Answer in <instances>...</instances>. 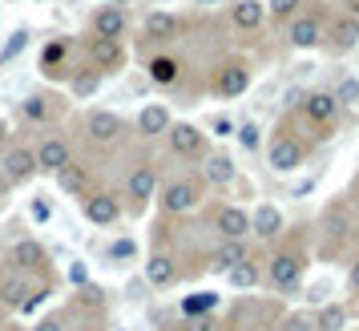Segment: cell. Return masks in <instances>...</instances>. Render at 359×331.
Listing matches in <instances>:
<instances>
[{
  "label": "cell",
  "instance_id": "1",
  "mask_svg": "<svg viewBox=\"0 0 359 331\" xmlns=\"http://www.w3.org/2000/svg\"><path fill=\"white\" fill-rule=\"evenodd\" d=\"M311 266V227H287V234L266 250V283L278 295H294Z\"/></svg>",
  "mask_w": 359,
  "mask_h": 331
},
{
  "label": "cell",
  "instance_id": "2",
  "mask_svg": "<svg viewBox=\"0 0 359 331\" xmlns=\"http://www.w3.org/2000/svg\"><path fill=\"white\" fill-rule=\"evenodd\" d=\"M319 259L335 263V259H351L359 250V210L351 206L347 194L331 198L319 215Z\"/></svg>",
  "mask_w": 359,
  "mask_h": 331
},
{
  "label": "cell",
  "instance_id": "3",
  "mask_svg": "<svg viewBox=\"0 0 359 331\" xmlns=\"http://www.w3.org/2000/svg\"><path fill=\"white\" fill-rule=\"evenodd\" d=\"M311 149H315V137L291 130V114H287L266 142V166H271V174H299L307 166Z\"/></svg>",
  "mask_w": 359,
  "mask_h": 331
},
{
  "label": "cell",
  "instance_id": "4",
  "mask_svg": "<svg viewBox=\"0 0 359 331\" xmlns=\"http://www.w3.org/2000/svg\"><path fill=\"white\" fill-rule=\"evenodd\" d=\"M158 210L165 218H186L206 202V178L202 174H174L158 186Z\"/></svg>",
  "mask_w": 359,
  "mask_h": 331
},
{
  "label": "cell",
  "instance_id": "5",
  "mask_svg": "<svg viewBox=\"0 0 359 331\" xmlns=\"http://www.w3.org/2000/svg\"><path fill=\"white\" fill-rule=\"evenodd\" d=\"M250 85H255V65L238 57V53H230V57H218L210 65V77H206V89H210L218 101H238L250 93Z\"/></svg>",
  "mask_w": 359,
  "mask_h": 331
},
{
  "label": "cell",
  "instance_id": "6",
  "mask_svg": "<svg viewBox=\"0 0 359 331\" xmlns=\"http://www.w3.org/2000/svg\"><path fill=\"white\" fill-rule=\"evenodd\" d=\"M130 133H133V126L121 114H114V109H89V114H81V142L89 149L109 154V149L126 146Z\"/></svg>",
  "mask_w": 359,
  "mask_h": 331
},
{
  "label": "cell",
  "instance_id": "7",
  "mask_svg": "<svg viewBox=\"0 0 359 331\" xmlns=\"http://www.w3.org/2000/svg\"><path fill=\"white\" fill-rule=\"evenodd\" d=\"M158 186H162V170L154 158H142V162L130 166V174H126V182H121V202H126V215H146L149 202L158 198Z\"/></svg>",
  "mask_w": 359,
  "mask_h": 331
},
{
  "label": "cell",
  "instance_id": "8",
  "mask_svg": "<svg viewBox=\"0 0 359 331\" xmlns=\"http://www.w3.org/2000/svg\"><path fill=\"white\" fill-rule=\"evenodd\" d=\"M299 117L307 121V130L315 142L335 137V130H339V121H343V105L335 97V89H311L307 101H303V109H299Z\"/></svg>",
  "mask_w": 359,
  "mask_h": 331
},
{
  "label": "cell",
  "instance_id": "9",
  "mask_svg": "<svg viewBox=\"0 0 359 331\" xmlns=\"http://www.w3.org/2000/svg\"><path fill=\"white\" fill-rule=\"evenodd\" d=\"M323 36H327V13L315 8V4H303V8L287 20V45H291L294 53L323 49Z\"/></svg>",
  "mask_w": 359,
  "mask_h": 331
},
{
  "label": "cell",
  "instance_id": "10",
  "mask_svg": "<svg viewBox=\"0 0 359 331\" xmlns=\"http://www.w3.org/2000/svg\"><path fill=\"white\" fill-rule=\"evenodd\" d=\"M162 142H165V154L178 158V162H202L210 154V133L194 126V121H174Z\"/></svg>",
  "mask_w": 359,
  "mask_h": 331
},
{
  "label": "cell",
  "instance_id": "11",
  "mask_svg": "<svg viewBox=\"0 0 359 331\" xmlns=\"http://www.w3.org/2000/svg\"><path fill=\"white\" fill-rule=\"evenodd\" d=\"M81 61L93 69V73H101V77H114V73L126 69L130 53H126V41H109V36H89V33H85Z\"/></svg>",
  "mask_w": 359,
  "mask_h": 331
},
{
  "label": "cell",
  "instance_id": "12",
  "mask_svg": "<svg viewBox=\"0 0 359 331\" xmlns=\"http://www.w3.org/2000/svg\"><path fill=\"white\" fill-rule=\"evenodd\" d=\"M278 319H283V307H278V303H262L259 295H243L230 307L226 323L234 331H275Z\"/></svg>",
  "mask_w": 359,
  "mask_h": 331
},
{
  "label": "cell",
  "instance_id": "13",
  "mask_svg": "<svg viewBox=\"0 0 359 331\" xmlns=\"http://www.w3.org/2000/svg\"><path fill=\"white\" fill-rule=\"evenodd\" d=\"M65 93H57V89H36L29 97L20 101V117L36 126V130H57L61 126V117H65Z\"/></svg>",
  "mask_w": 359,
  "mask_h": 331
},
{
  "label": "cell",
  "instance_id": "14",
  "mask_svg": "<svg viewBox=\"0 0 359 331\" xmlns=\"http://www.w3.org/2000/svg\"><path fill=\"white\" fill-rule=\"evenodd\" d=\"M36 174H61L73 158H77V146H73V137L61 130H45L36 137Z\"/></svg>",
  "mask_w": 359,
  "mask_h": 331
},
{
  "label": "cell",
  "instance_id": "15",
  "mask_svg": "<svg viewBox=\"0 0 359 331\" xmlns=\"http://www.w3.org/2000/svg\"><path fill=\"white\" fill-rule=\"evenodd\" d=\"M77 53H81V41H73V36H49L45 49H41V77L45 81H69Z\"/></svg>",
  "mask_w": 359,
  "mask_h": 331
},
{
  "label": "cell",
  "instance_id": "16",
  "mask_svg": "<svg viewBox=\"0 0 359 331\" xmlns=\"http://www.w3.org/2000/svg\"><path fill=\"white\" fill-rule=\"evenodd\" d=\"M29 178H36V149L29 142H8L0 154V186H25Z\"/></svg>",
  "mask_w": 359,
  "mask_h": 331
},
{
  "label": "cell",
  "instance_id": "17",
  "mask_svg": "<svg viewBox=\"0 0 359 331\" xmlns=\"http://www.w3.org/2000/svg\"><path fill=\"white\" fill-rule=\"evenodd\" d=\"M81 215L89 227H101V231H109V227H117L121 218H126V202H121V194L117 190H93L89 198L81 202Z\"/></svg>",
  "mask_w": 359,
  "mask_h": 331
},
{
  "label": "cell",
  "instance_id": "18",
  "mask_svg": "<svg viewBox=\"0 0 359 331\" xmlns=\"http://www.w3.org/2000/svg\"><path fill=\"white\" fill-rule=\"evenodd\" d=\"M323 49L331 57H347V53L359 49V17L351 13H327V36H323Z\"/></svg>",
  "mask_w": 359,
  "mask_h": 331
},
{
  "label": "cell",
  "instance_id": "19",
  "mask_svg": "<svg viewBox=\"0 0 359 331\" xmlns=\"http://www.w3.org/2000/svg\"><path fill=\"white\" fill-rule=\"evenodd\" d=\"M182 279H186V266H182L178 250H165V247L149 250V259H146V283L149 287L165 291V287H178Z\"/></svg>",
  "mask_w": 359,
  "mask_h": 331
},
{
  "label": "cell",
  "instance_id": "20",
  "mask_svg": "<svg viewBox=\"0 0 359 331\" xmlns=\"http://www.w3.org/2000/svg\"><path fill=\"white\" fill-rule=\"evenodd\" d=\"M186 29H190V20L178 17V13H165V8H158V13H149L142 20V36H146L149 45H158V49H170L174 41H182Z\"/></svg>",
  "mask_w": 359,
  "mask_h": 331
},
{
  "label": "cell",
  "instance_id": "21",
  "mask_svg": "<svg viewBox=\"0 0 359 331\" xmlns=\"http://www.w3.org/2000/svg\"><path fill=\"white\" fill-rule=\"evenodd\" d=\"M210 231L218 238H250V210L246 206H234V202H214L210 210Z\"/></svg>",
  "mask_w": 359,
  "mask_h": 331
},
{
  "label": "cell",
  "instance_id": "22",
  "mask_svg": "<svg viewBox=\"0 0 359 331\" xmlns=\"http://www.w3.org/2000/svg\"><path fill=\"white\" fill-rule=\"evenodd\" d=\"M146 77L158 89H178L186 81V61H182L174 49H154L146 57Z\"/></svg>",
  "mask_w": 359,
  "mask_h": 331
},
{
  "label": "cell",
  "instance_id": "23",
  "mask_svg": "<svg viewBox=\"0 0 359 331\" xmlns=\"http://www.w3.org/2000/svg\"><path fill=\"white\" fill-rule=\"evenodd\" d=\"M130 13L121 4H97L89 13V36H109V41H126L130 36Z\"/></svg>",
  "mask_w": 359,
  "mask_h": 331
},
{
  "label": "cell",
  "instance_id": "24",
  "mask_svg": "<svg viewBox=\"0 0 359 331\" xmlns=\"http://www.w3.org/2000/svg\"><path fill=\"white\" fill-rule=\"evenodd\" d=\"M170 126H174V114H170L165 101H146V105L137 109V117H133V133H137L142 142H162Z\"/></svg>",
  "mask_w": 359,
  "mask_h": 331
},
{
  "label": "cell",
  "instance_id": "25",
  "mask_svg": "<svg viewBox=\"0 0 359 331\" xmlns=\"http://www.w3.org/2000/svg\"><path fill=\"white\" fill-rule=\"evenodd\" d=\"M57 178V186H61V194H69V198L85 202L93 190H97V174H93V166L81 162V158H73V162L61 170V174H53Z\"/></svg>",
  "mask_w": 359,
  "mask_h": 331
},
{
  "label": "cell",
  "instance_id": "26",
  "mask_svg": "<svg viewBox=\"0 0 359 331\" xmlns=\"http://www.w3.org/2000/svg\"><path fill=\"white\" fill-rule=\"evenodd\" d=\"M4 263L17 266V271H25V275L53 271V266H49V250L41 247L36 238H20V243H13V247H8V255H4Z\"/></svg>",
  "mask_w": 359,
  "mask_h": 331
},
{
  "label": "cell",
  "instance_id": "27",
  "mask_svg": "<svg viewBox=\"0 0 359 331\" xmlns=\"http://www.w3.org/2000/svg\"><path fill=\"white\" fill-rule=\"evenodd\" d=\"M246 255H255L250 238H218V243L206 250V271H218V275H226L230 266H238Z\"/></svg>",
  "mask_w": 359,
  "mask_h": 331
},
{
  "label": "cell",
  "instance_id": "28",
  "mask_svg": "<svg viewBox=\"0 0 359 331\" xmlns=\"http://www.w3.org/2000/svg\"><path fill=\"white\" fill-rule=\"evenodd\" d=\"M250 234H255L259 243H266V247H271V243H278V238L287 234V215L278 210L275 202H262L259 210L250 215Z\"/></svg>",
  "mask_w": 359,
  "mask_h": 331
},
{
  "label": "cell",
  "instance_id": "29",
  "mask_svg": "<svg viewBox=\"0 0 359 331\" xmlns=\"http://www.w3.org/2000/svg\"><path fill=\"white\" fill-rule=\"evenodd\" d=\"M262 279H266V255H262V250L246 255L238 266H230L226 271L230 291H255V287H262Z\"/></svg>",
  "mask_w": 359,
  "mask_h": 331
},
{
  "label": "cell",
  "instance_id": "30",
  "mask_svg": "<svg viewBox=\"0 0 359 331\" xmlns=\"http://www.w3.org/2000/svg\"><path fill=\"white\" fill-rule=\"evenodd\" d=\"M226 17H230V29H234V33H243V36L262 33V25H266V4H262V0H234Z\"/></svg>",
  "mask_w": 359,
  "mask_h": 331
},
{
  "label": "cell",
  "instance_id": "31",
  "mask_svg": "<svg viewBox=\"0 0 359 331\" xmlns=\"http://www.w3.org/2000/svg\"><path fill=\"white\" fill-rule=\"evenodd\" d=\"M198 174L206 178V186H230L234 182V162H230V154H222V149H210L202 158V170Z\"/></svg>",
  "mask_w": 359,
  "mask_h": 331
},
{
  "label": "cell",
  "instance_id": "32",
  "mask_svg": "<svg viewBox=\"0 0 359 331\" xmlns=\"http://www.w3.org/2000/svg\"><path fill=\"white\" fill-rule=\"evenodd\" d=\"M57 291V275L53 271H41V275H33V283H29V291H25V299H20V307H17V315H33L45 299Z\"/></svg>",
  "mask_w": 359,
  "mask_h": 331
},
{
  "label": "cell",
  "instance_id": "33",
  "mask_svg": "<svg viewBox=\"0 0 359 331\" xmlns=\"http://www.w3.org/2000/svg\"><path fill=\"white\" fill-rule=\"evenodd\" d=\"M69 97H77V101H85V97H93V93H97L101 89V73H93V69L85 65H73V73H69Z\"/></svg>",
  "mask_w": 359,
  "mask_h": 331
},
{
  "label": "cell",
  "instance_id": "34",
  "mask_svg": "<svg viewBox=\"0 0 359 331\" xmlns=\"http://www.w3.org/2000/svg\"><path fill=\"white\" fill-rule=\"evenodd\" d=\"M315 315V327L319 331H347V319H351V307L347 303H323Z\"/></svg>",
  "mask_w": 359,
  "mask_h": 331
},
{
  "label": "cell",
  "instance_id": "35",
  "mask_svg": "<svg viewBox=\"0 0 359 331\" xmlns=\"http://www.w3.org/2000/svg\"><path fill=\"white\" fill-rule=\"evenodd\" d=\"M69 311H89V315H105V291L93 283H81V291H73Z\"/></svg>",
  "mask_w": 359,
  "mask_h": 331
},
{
  "label": "cell",
  "instance_id": "36",
  "mask_svg": "<svg viewBox=\"0 0 359 331\" xmlns=\"http://www.w3.org/2000/svg\"><path fill=\"white\" fill-rule=\"evenodd\" d=\"M218 291H194L182 299V319H198V315H214L218 311Z\"/></svg>",
  "mask_w": 359,
  "mask_h": 331
},
{
  "label": "cell",
  "instance_id": "37",
  "mask_svg": "<svg viewBox=\"0 0 359 331\" xmlns=\"http://www.w3.org/2000/svg\"><path fill=\"white\" fill-rule=\"evenodd\" d=\"M275 331H319V327H315V315L311 311H283Z\"/></svg>",
  "mask_w": 359,
  "mask_h": 331
},
{
  "label": "cell",
  "instance_id": "38",
  "mask_svg": "<svg viewBox=\"0 0 359 331\" xmlns=\"http://www.w3.org/2000/svg\"><path fill=\"white\" fill-rule=\"evenodd\" d=\"M29 29H25V25H20V29H13V36H8V45H4V49H0V65H8V61H17L20 53L29 49Z\"/></svg>",
  "mask_w": 359,
  "mask_h": 331
},
{
  "label": "cell",
  "instance_id": "39",
  "mask_svg": "<svg viewBox=\"0 0 359 331\" xmlns=\"http://www.w3.org/2000/svg\"><path fill=\"white\" fill-rule=\"evenodd\" d=\"M307 0H266V20H278V25H287V20L303 8Z\"/></svg>",
  "mask_w": 359,
  "mask_h": 331
},
{
  "label": "cell",
  "instance_id": "40",
  "mask_svg": "<svg viewBox=\"0 0 359 331\" xmlns=\"http://www.w3.org/2000/svg\"><path fill=\"white\" fill-rule=\"evenodd\" d=\"M335 97H339L343 109H359V77H343L335 85Z\"/></svg>",
  "mask_w": 359,
  "mask_h": 331
},
{
  "label": "cell",
  "instance_id": "41",
  "mask_svg": "<svg viewBox=\"0 0 359 331\" xmlns=\"http://www.w3.org/2000/svg\"><path fill=\"white\" fill-rule=\"evenodd\" d=\"M29 331H69V327H65V315H41Z\"/></svg>",
  "mask_w": 359,
  "mask_h": 331
},
{
  "label": "cell",
  "instance_id": "42",
  "mask_svg": "<svg viewBox=\"0 0 359 331\" xmlns=\"http://www.w3.org/2000/svg\"><path fill=\"white\" fill-rule=\"evenodd\" d=\"M29 218H33V222H49V218H53V206L41 198V194H36V198L29 202Z\"/></svg>",
  "mask_w": 359,
  "mask_h": 331
},
{
  "label": "cell",
  "instance_id": "43",
  "mask_svg": "<svg viewBox=\"0 0 359 331\" xmlns=\"http://www.w3.org/2000/svg\"><path fill=\"white\" fill-rule=\"evenodd\" d=\"M210 137H234V121L230 117H210Z\"/></svg>",
  "mask_w": 359,
  "mask_h": 331
},
{
  "label": "cell",
  "instance_id": "44",
  "mask_svg": "<svg viewBox=\"0 0 359 331\" xmlns=\"http://www.w3.org/2000/svg\"><path fill=\"white\" fill-rule=\"evenodd\" d=\"M133 238H117L114 247H109V259H114V263H121V259H133Z\"/></svg>",
  "mask_w": 359,
  "mask_h": 331
},
{
  "label": "cell",
  "instance_id": "45",
  "mask_svg": "<svg viewBox=\"0 0 359 331\" xmlns=\"http://www.w3.org/2000/svg\"><path fill=\"white\" fill-rule=\"evenodd\" d=\"M347 291L359 299V250L351 255V259H347Z\"/></svg>",
  "mask_w": 359,
  "mask_h": 331
},
{
  "label": "cell",
  "instance_id": "46",
  "mask_svg": "<svg viewBox=\"0 0 359 331\" xmlns=\"http://www.w3.org/2000/svg\"><path fill=\"white\" fill-rule=\"evenodd\" d=\"M259 126H255V121H246V126H243V130H238V142H243V146L246 149H259Z\"/></svg>",
  "mask_w": 359,
  "mask_h": 331
},
{
  "label": "cell",
  "instance_id": "47",
  "mask_svg": "<svg viewBox=\"0 0 359 331\" xmlns=\"http://www.w3.org/2000/svg\"><path fill=\"white\" fill-rule=\"evenodd\" d=\"M8 137H13V130H8V121H4V117H0V154H4V149H8Z\"/></svg>",
  "mask_w": 359,
  "mask_h": 331
},
{
  "label": "cell",
  "instance_id": "48",
  "mask_svg": "<svg viewBox=\"0 0 359 331\" xmlns=\"http://www.w3.org/2000/svg\"><path fill=\"white\" fill-rule=\"evenodd\" d=\"M343 13H351V17H359V0H339Z\"/></svg>",
  "mask_w": 359,
  "mask_h": 331
},
{
  "label": "cell",
  "instance_id": "49",
  "mask_svg": "<svg viewBox=\"0 0 359 331\" xmlns=\"http://www.w3.org/2000/svg\"><path fill=\"white\" fill-rule=\"evenodd\" d=\"M347 198H351V206L359 210V174H355V182H351V194H347Z\"/></svg>",
  "mask_w": 359,
  "mask_h": 331
},
{
  "label": "cell",
  "instance_id": "50",
  "mask_svg": "<svg viewBox=\"0 0 359 331\" xmlns=\"http://www.w3.org/2000/svg\"><path fill=\"white\" fill-rule=\"evenodd\" d=\"M0 331H20V327H13V323H4V327H0Z\"/></svg>",
  "mask_w": 359,
  "mask_h": 331
},
{
  "label": "cell",
  "instance_id": "51",
  "mask_svg": "<svg viewBox=\"0 0 359 331\" xmlns=\"http://www.w3.org/2000/svg\"><path fill=\"white\" fill-rule=\"evenodd\" d=\"M194 4H218V0H194Z\"/></svg>",
  "mask_w": 359,
  "mask_h": 331
},
{
  "label": "cell",
  "instance_id": "52",
  "mask_svg": "<svg viewBox=\"0 0 359 331\" xmlns=\"http://www.w3.org/2000/svg\"><path fill=\"white\" fill-rule=\"evenodd\" d=\"M222 331H234V327H230V323H222Z\"/></svg>",
  "mask_w": 359,
  "mask_h": 331
}]
</instances>
